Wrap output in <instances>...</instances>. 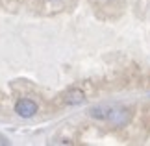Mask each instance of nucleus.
I'll return each mask as SVG.
<instances>
[{
    "mask_svg": "<svg viewBox=\"0 0 150 146\" xmlns=\"http://www.w3.org/2000/svg\"><path fill=\"white\" fill-rule=\"evenodd\" d=\"M15 113L19 116H22V118H32L37 113V104L33 100H30V98H21L15 104Z\"/></svg>",
    "mask_w": 150,
    "mask_h": 146,
    "instance_id": "f257e3e1",
    "label": "nucleus"
},
{
    "mask_svg": "<svg viewBox=\"0 0 150 146\" xmlns=\"http://www.w3.org/2000/svg\"><path fill=\"white\" fill-rule=\"evenodd\" d=\"M108 122L113 126H124L130 122V111L128 109H122V107H115V109H109V115H108Z\"/></svg>",
    "mask_w": 150,
    "mask_h": 146,
    "instance_id": "f03ea898",
    "label": "nucleus"
},
{
    "mask_svg": "<svg viewBox=\"0 0 150 146\" xmlns=\"http://www.w3.org/2000/svg\"><path fill=\"white\" fill-rule=\"evenodd\" d=\"M83 102H85V95H83V91H80V89H71L65 95L67 106H82Z\"/></svg>",
    "mask_w": 150,
    "mask_h": 146,
    "instance_id": "7ed1b4c3",
    "label": "nucleus"
},
{
    "mask_svg": "<svg viewBox=\"0 0 150 146\" xmlns=\"http://www.w3.org/2000/svg\"><path fill=\"white\" fill-rule=\"evenodd\" d=\"M89 115L93 116V118H98V120H108L109 109H106V107H93L89 111Z\"/></svg>",
    "mask_w": 150,
    "mask_h": 146,
    "instance_id": "20e7f679",
    "label": "nucleus"
}]
</instances>
